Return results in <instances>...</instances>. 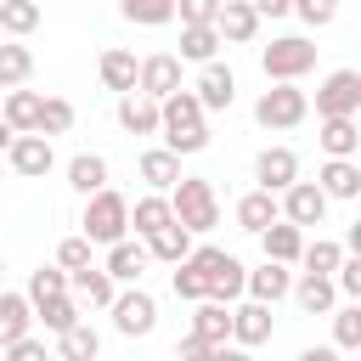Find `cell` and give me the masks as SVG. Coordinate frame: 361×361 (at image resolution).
<instances>
[{
	"mask_svg": "<svg viewBox=\"0 0 361 361\" xmlns=\"http://www.w3.org/2000/svg\"><path fill=\"white\" fill-rule=\"evenodd\" d=\"M158 135H164V147L180 152V158L209 147V113H203V102H197L186 85L158 102Z\"/></svg>",
	"mask_w": 361,
	"mask_h": 361,
	"instance_id": "1",
	"label": "cell"
},
{
	"mask_svg": "<svg viewBox=\"0 0 361 361\" xmlns=\"http://www.w3.org/2000/svg\"><path fill=\"white\" fill-rule=\"evenodd\" d=\"M169 214H175L192 237L214 231V226H220V197H214V180H203V175H180V180L169 186Z\"/></svg>",
	"mask_w": 361,
	"mask_h": 361,
	"instance_id": "2",
	"label": "cell"
},
{
	"mask_svg": "<svg viewBox=\"0 0 361 361\" xmlns=\"http://www.w3.org/2000/svg\"><path fill=\"white\" fill-rule=\"evenodd\" d=\"M186 265L203 276V299H220V305H231V299H243V259L237 254H226V248H214V243H192V254H186Z\"/></svg>",
	"mask_w": 361,
	"mask_h": 361,
	"instance_id": "3",
	"label": "cell"
},
{
	"mask_svg": "<svg viewBox=\"0 0 361 361\" xmlns=\"http://www.w3.org/2000/svg\"><path fill=\"white\" fill-rule=\"evenodd\" d=\"M79 226H85L90 243H118V237H130V197L113 192V186H96V192L85 197Z\"/></svg>",
	"mask_w": 361,
	"mask_h": 361,
	"instance_id": "4",
	"label": "cell"
},
{
	"mask_svg": "<svg viewBox=\"0 0 361 361\" xmlns=\"http://www.w3.org/2000/svg\"><path fill=\"white\" fill-rule=\"evenodd\" d=\"M305 113H310V96L299 90V79H271V90H259V102H254L259 130H293V124H305Z\"/></svg>",
	"mask_w": 361,
	"mask_h": 361,
	"instance_id": "5",
	"label": "cell"
},
{
	"mask_svg": "<svg viewBox=\"0 0 361 361\" xmlns=\"http://www.w3.org/2000/svg\"><path fill=\"white\" fill-rule=\"evenodd\" d=\"M259 68H265V79H305L316 68V45L305 34H276L259 51Z\"/></svg>",
	"mask_w": 361,
	"mask_h": 361,
	"instance_id": "6",
	"label": "cell"
},
{
	"mask_svg": "<svg viewBox=\"0 0 361 361\" xmlns=\"http://www.w3.org/2000/svg\"><path fill=\"white\" fill-rule=\"evenodd\" d=\"M107 316H113V327H118L124 338H147V333L158 327V299H152L147 288H135V282H124V293H113V305H107Z\"/></svg>",
	"mask_w": 361,
	"mask_h": 361,
	"instance_id": "7",
	"label": "cell"
},
{
	"mask_svg": "<svg viewBox=\"0 0 361 361\" xmlns=\"http://www.w3.org/2000/svg\"><path fill=\"white\" fill-rule=\"evenodd\" d=\"M17 175H28V180H39V175H51L56 169V152H51V135H39V130H17L11 135V147L0 152Z\"/></svg>",
	"mask_w": 361,
	"mask_h": 361,
	"instance_id": "8",
	"label": "cell"
},
{
	"mask_svg": "<svg viewBox=\"0 0 361 361\" xmlns=\"http://www.w3.org/2000/svg\"><path fill=\"white\" fill-rule=\"evenodd\" d=\"M327 192L316 186V180H288L282 192H276V209H282V220H293V226H322L327 220Z\"/></svg>",
	"mask_w": 361,
	"mask_h": 361,
	"instance_id": "9",
	"label": "cell"
},
{
	"mask_svg": "<svg viewBox=\"0 0 361 361\" xmlns=\"http://www.w3.org/2000/svg\"><path fill=\"white\" fill-rule=\"evenodd\" d=\"M271 333H276V322H271V305L265 299H231V344L237 350H259V344H271Z\"/></svg>",
	"mask_w": 361,
	"mask_h": 361,
	"instance_id": "10",
	"label": "cell"
},
{
	"mask_svg": "<svg viewBox=\"0 0 361 361\" xmlns=\"http://www.w3.org/2000/svg\"><path fill=\"white\" fill-rule=\"evenodd\" d=\"M192 96L203 102V113H226V107L237 102V73H231L220 56H209V62H197V85H192Z\"/></svg>",
	"mask_w": 361,
	"mask_h": 361,
	"instance_id": "11",
	"label": "cell"
},
{
	"mask_svg": "<svg viewBox=\"0 0 361 361\" xmlns=\"http://www.w3.org/2000/svg\"><path fill=\"white\" fill-rule=\"evenodd\" d=\"M327 113H361V73L355 68H333L316 85V118H327Z\"/></svg>",
	"mask_w": 361,
	"mask_h": 361,
	"instance_id": "12",
	"label": "cell"
},
{
	"mask_svg": "<svg viewBox=\"0 0 361 361\" xmlns=\"http://www.w3.org/2000/svg\"><path fill=\"white\" fill-rule=\"evenodd\" d=\"M135 90L152 96V102H164L169 90H180V56H175V51H152V56H141V62H135Z\"/></svg>",
	"mask_w": 361,
	"mask_h": 361,
	"instance_id": "13",
	"label": "cell"
},
{
	"mask_svg": "<svg viewBox=\"0 0 361 361\" xmlns=\"http://www.w3.org/2000/svg\"><path fill=\"white\" fill-rule=\"evenodd\" d=\"M259 23H265V17H259L248 0H220V11H214V34H220V45H254Z\"/></svg>",
	"mask_w": 361,
	"mask_h": 361,
	"instance_id": "14",
	"label": "cell"
},
{
	"mask_svg": "<svg viewBox=\"0 0 361 361\" xmlns=\"http://www.w3.org/2000/svg\"><path fill=\"white\" fill-rule=\"evenodd\" d=\"M316 141H322L327 158H355L361 152V118L355 113H327L316 124Z\"/></svg>",
	"mask_w": 361,
	"mask_h": 361,
	"instance_id": "15",
	"label": "cell"
},
{
	"mask_svg": "<svg viewBox=\"0 0 361 361\" xmlns=\"http://www.w3.org/2000/svg\"><path fill=\"white\" fill-rule=\"evenodd\" d=\"M254 180H259L265 192H282L288 180H299V152H293V147H259Z\"/></svg>",
	"mask_w": 361,
	"mask_h": 361,
	"instance_id": "16",
	"label": "cell"
},
{
	"mask_svg": "<svg viewBox=\"0 0 361 361\" xmlns=\"http://www.w3.org/2000/svg\"><path fill=\"white\" fill-rule=\"evenodd\" d=\"M147 265H152V254H147V243H141V237H135V243H130V237L107 243V265H102V271H107L118 288H124V282H141V271H147Z\"/></svg>",
	"mask_w": 361,
	"mask_h": 361,
	"instance_id": "17",
	"label": "cell"
},
{
	"mask_svg": "<svg viewBox=\"0 0 361 361\" xmlns=\"http://www.w3.org/2000/svg\"><path fill=\"white\" fill-rule=\"evenodd\" d=\"M288 288H293V271H288L282 259H265V265L243 271V293H248V299H265V305H276V299H288Z\"/></svg>",
	"mask_w": 361,
	"mask_h": 361,
	"instance_id": "18",
	"label": "cell"
},
{
	"mask_svg": "<svg viewBox=\"0 0 361 361\" xmlns=\"http://www.w3.org/2000/svg\"><path fill=\"white\" fill-rule=\"evenodd\" d=\"M68 293H73L79 305H90V310H107L113 293H118V282H113L102 265H79V271H68Z\"/></svg>",
	"mask_w": 361,
	"mask_h": 361,
	"instance_id": "19",
	"label": "cell"
},
{
	"mask_svg": "<svg viewBox=\"0 0 361 361\" xmlns=\"http://www.w3.org/2000/svg\"><path fill=\"white\" fill-rule=\"evenodd\" d=\"M288 293L299 299V310H305V316H327V310L338 305V288H333V276H322V271H299Z\"/></svg>",
	"mask_w": 361,
	"mask_h": 361,
	"instance_id": "20",
	"label": "cell"
},
{
	"mask_svg": "<svg viewBox=\"0 0 361 361\" xmlns=\"http://www.w3.org/2000/svg\"><path fill=\"white\" fill-rule=\"evenodd\" d=\"M118 130L124 135H158V102L141 90H118Z\"/></svg>",
	"mask_w": 361,
	"mask_h": 361,
	"instance_id": "21",
	"label": "cell"
},
{
	"mask_svg": "<svg viewBox=\"0 0 361 361\" xmlns=\"http://www.w3.org/2000/svg\"><path fill=\"white\" fill-rule=\"evenodd\" d=\"M316 186H322L327 197L350 203V197H361V164H355V158H327V164L316 169Z\"/></svg>",
	"mask_w": 361,
	"mask_h": 361,
	"instance_id": "22",
	"label": "cell"
},
{
	"mask_svg": "<svg viewBox=\"0 0 361 361\" xmlns=\"http://www.w3.org/2000/svg\"><path fill=\"white\" fill-rule=\"evenodd\" d=\"M197 310H192V333L203 338V344H214V350H226V338H231V305H220V299H192Z\"/></svg>",
	"mask_w": 361,
	"mask_h": 361,
	"instance_id": "23",
	"label": "cell"
},
{
	"mask_svg": "<svg viewBox=\"0 0 361 361\" xmlns=\"http://www.w3.org/2000/svg\"><path fill=\"white\" fill-rule=\"evenodd\" d=\"M259 248H265V259H282V265H293L299 259V248H305V226H293V220H271L265 231H259Z\"/></svg>",
	"mask_w": 361,
	"mask_h": 361,
	"instance_id": "24",
	"label": "cell"
},
{
	"mask_svg": "<svg viewBox=\"0 0 361 361\" xmlns=\"http://www.w3.org/2000/svg\"><path fill=\"white\" fill-rule=\"evenodd\" d=\"M141 180H147V192H169V186L180 180V152L147 147V152H141Z\"/></svg>",
	"mask_w": 361,
	"mask_h": 361,
	"instance_id": "25",
	"label": "cell"
},
{
	"mask_svg": "<svg viewBox=\"0 0 361 361\" xmlns=\"http://www.w3.org/2000/svg\"><path fill=\"white\" fill-rule=\"evenodd\" d=\"M276 214H282V209H276V192H265V186H254V192H243V197H237V226H243V231H254V237H259Z\"/></svg>",
	"mask_w": 361,
	"mask_h": 361,
	"instance_id": "26",
	"label": "cell"
},
{
	"mask_svg": "<svg viewBox=\"0 0 361 361\" xmlns=\"http://www.w3.org/2000/svg\"><path fill=\"white\" fill-rule=\"evenodd\" d=\"M141 243H147V254H152V259H164V265H175V259H186V254H192V231H186L180 220H169V226L147 231Z\"/></svg>",
	"mask_w": 361,
	"mask_h": 361,
	"instance_id": "27",
	"label": "cell"
},
{
	"mask_svg": "<svg viewBox=\"0 0 361 361\" xmlns=\"http://www.w3.org/2000/svg\"><path fill=\"white\" fill-rule=\"evenodd\" d=\"M180 62H209V56H220V34H214V23H180V51H175Z\"/></svg>",
	"mask_w": 361,
	"mask_h": 361,
	"instance_id": "28",
	"label": "cell"
},
{
	"mask_svg": "<svg viewBox=\"0 0 361 361\" xmlns=\"http://www.w3.org/2000/svg\"><path fill=\"white\" fill-rule=\"evenodd\" d=\"M96 73H102V85H107V90H135V51L107 45V51H102V62H96Z\"/></svg>",
	"mask_w": 361,
	"mask_h": 361,
	"instance_id": "29",
	"label": "cell"
},
{
	"mask_svg": "<svg viewBox=\"0 0 361 361\" xmlns=\"http://www.w3.org/2000/svg\"><path fill=\"white\" fill-rule=\"evenodd\" d=\"M68 186H73L79 197H90L96 186H107V158H102V152H79V158H68Z\"/></svg>",
	"mask_w": 361,
	"mask_h": 361,
	"instance_id": "30",
	"label": "cell"
},
{
	"mask_svg": "<svg viewBox=\"0 0 361 361\" xmlns=\"http://www.w3.org/2000/svg\"><path fill=\"white\" fill-rule=\"evenodd\" d=\"M175 214H169V192H147V197H135L130 203V226H135V237H147V231H158V226H169Z\"/></svg>",
	"mask_w": 361,
	"mask_h": 361,
	"instance_id": "31",
	"label": "cell"
},
{
	"mask_svg": "<svg viewBox=\"0 0 361 361\" xmlns=\"http://www.w3.org/2000/svg\"><path fill=\"white\" fill-rule=\"evenodd\" d=\"M56 350H62L68 361H96V350H102V333H96V327L79 316L73 327H62V333H56Z\"/></svg>",
	"mask_w": 361,
	"mask_h": 361,
	"instance_id": "32",
	"label": "cell"
},
{
	"mask_svg": "<svg viewBox=\"0 0 361 361\" xmlns=\"http://www.w3.org/2000/svg\"><path fill=\"white\" fill-rule=\"evenodd\" d=\"M39 17H45L39 0H0V28H6L11 39H28V34L39 28Z\"/></svg>",
	"mask_w": 361,
	"mask_h": 361,
	"instance_id": "33",
	"label": "cell"
},
{
	"mask_svg": "<svg viewBox=\"0 0 361 361\" xmlns=\"http://www.w3.org/2000/svg\"><path fill=\"white\" fill-rule=\"evenodd\" d=\"M28 79H34V51H28L23 39H6V45H0V90L28 85Z\"/></svg>",
	"mask_w": 361,
	"mask_h": 361,
	"instance_id": "34",
	"label": "cell"
},
{
	"mask_svg": "<svg viewBox=\"0 0 361 361\" xmlns=\"http://www.w3.org/2000/svg\"><path fill=\"white\" fill-rule=\"evenodd\" d=\"M73 118H79V113H73V102H68V96H39L34 130H39V135H68V130H73Z\"/></svg>",
	"mask_w": 361,
	"mask_h": 361,
	"instance_id": "35",
	"label": "cell"
},
{
	"mask_svg": "<svg viewBox=\"0 0 361 361\" xmlns=\"http://www.w3.org/2000/svg\"><path fill=\"white\" fill-rule=\"evenodd\" d=\"M28 322H34V305H28V293H11V288H0V344H6V338H17V333H28Z\"/></svg>",
	"mask_w": 361,
	"mask_h": 361,
	"instance_id": "36",
	"label": "cell"
},
{
	"mask_svg": "<svg viewBox=\"0 0 361 361\" xmlns=\"http://www.w3.org/2000/svg\"><path fill=\"white\" fill-rule=\"evenodd\" d=\"M34 113H39V90L11 85V90H6V102H0V118H6L11 130H34Z\"/></svg>",
	"mask_w": 361,
	"mask_h": 361,
	"instance_id": "37",
	"label": "cell"
},
{
	"mask_svg": "<svg viewBox=\"0 0 361 361\" xmlns=\"http://www.w3.org/2000/svg\"><path fill=\"white\" fill-rule=\"evenodd\" d=\"M333 350H361V299L350 305H333Z\"/></svg>",
	"mask_w": 361,
	"mask_h": 361,
	"instance_id": "38",
	"label": "cell"
},
{
	"mask_svg": "<svg viewBox=\"0 0 361 361\" xmlns=\"http://www.w3.org/2000/svg\"><path fill=\"white\" fill-rule=\"evenodd\" d=\"M34 316L45 322V333H62V327H73V322H79V299H73V293H51V299H39V305H34Z\"/></svg>",
	"mask_w": 361,
	"mask_h": 361,
	"instance_id": "39",
	"label": "cell"
},
{
	"mask_svg": "<svg viewBox=\"0 0 361 361\" xmlns=\"http://www.w3.org/2000/svg\"><path fill=\"white\" fill-rule=\"evenodd\" d=\"M124 23H141V28H164L175 23V0H118Z\"/></svg>",
	"mask_w": 361,
	"mask_h": 361,
	"instance_id": "40",
	"label": "cell"
},
{
	"mask_svg": "<svg viewBox=\"0 0 361 361\" xmlns=\"http://www.w3.org/2000/svg\"><path fill=\"white\" fill-rule=\"evenodd\" d=\"M338 259H344V243H327V237H316V243H305V248H299V259H293V265L333 276V265H338Z\"/></svg>",
	"mask_w": 361,
	"mask_h": 361,
	"instance_id": "41",
	"label": "cell"
},
{
	"mask_svg": "<svg viewBox=\"0 0 361 361\" xmlns=\"http://www.w3.org/2000/svg\"><path fill=\"white\" fill-rule=\"evenodd\" d=\"M51 293H68V271H62V265H39V271L28 276V305H39V299H51Z\"/></svg>",
	"mask_w": 361,
	"mask_h": 361,
	"instance_id": "42",
	"label": "cell"
},
{
	"mask_svg": "<svg viewBox=\"0 0 361 361\" xmlns=\"http://www.w3.org/2000/svg\"><path fill=\"white\" fill-rule=\"evenodd\" d=\"M293 17H299L305 28H327V23L338 17V0H293Z\"/></svg>",
	"mask_w": 361,
	"mask_h": 361,
	"instance_id": "43",
	"label": "cell"
},
{
	"mask_svg": "<svg viewBox=\"0 0 361 361\" xmlns=\"http://www.w3.org/2000/svg\"><path fill=\"white\" fill-rule=\"evenodd\" d=\"M56 265H62V271L90 265V237H85V231H79V237H62V243H56Z\"/></svg>",
	"mask_w": 361,
	"mask_h": 361,
	"instance_id": "44",
	"label": "cell"
},
{
	"mask_svg": "<svg viewBox=\"0 0 361 361\" xmlns=\"http://www.w3.org/2000/svg\"><path fill=\"white\" fill-rule=\"evenodd\" d=\"M169 288H175V299H186V305H192V299H203V276H197L186 259H175V271H169Z\"/></svg>",
	"mask_w": 361,
	"mask_h": 361,
	"instance_id": "45",
	"label": "cell"
},
{
	"mask_svg": "<svg viewBox=\"0 0 361 361\" xmlns=\"http://www.w3.org/2000/svg\"><path fill=\"white\" fill-rule=\"evenodd\" d=\"M214 11H220V0H175L180 23H214Z\"/></svg>",
	"mask_w": 361,
	"mask_h": 361,
	"instance_id": "46",
	"label": "cell"
},
{
	"mask_svg": "<svg viewBox=\"0 0 361 361\" xmlns=\"http://www.w3.org/2000/svg\"><path fill=\"white\" fill-rule=\"evenodd\" d=\"M0 350H6V355H17V361H34V355H45V338H34V333H17V338H6Z\"/></svg>",
	"mask_w": 361,
	"mask_h": 361,
	"instance_id": "47",
	"label": "cell"
},
{
	"mask_svg": "<svg viewBox=\"0 0 361 361\" xmlns=\"http://www.w3.org/2000/svg\"><path fill=\"white\" fill-rule=\"evenodd\" d=\"M175 350H180V355H186V361H214V355H220V350H214V344H203V338H197V333H186V338H180V344H175Z\"/></svg>",
	"mask_w": 361,
	"mask_h": 361,
	"instance_id": "48",
	"label": "cell"
},
{
	"mask_svg": "<svg viewBox=\"0 0 361 361\" xmlns=\"http://www.w3.org/2000/svg\"><path fill=\"white\" fill-rule=\"evenodd\" d=\"M248 6H254L259 17H288V11H293V0H248Z\"/></svg>",
	"mask_w": 361,
	"mask_h": 361,
	"instance_id": "49",
	"label": "cell"
},
{
	"mask_svg": "<svg viewBox=\"0 0 361 361\" xmlns=\"http://www.w3.org/2000/svg\"><path fill=\"white\" fill-rule=\"evenodd\" d=\"M11 135H17V130H11V124H6V118H0V152H6V147H11Z\"/></svg>",
	"mask_w": 361,
	"mask_h": 361,
	"instance_id": "50",
	"label": "cell"
},
{
	"mask_svg": "<svg viewBox=\"0 0 361 361\" xmlns=\"http://www.w3.org/2000/svg\"><path fill=\"white\" fill-rule=\"evenodd\" d=\"M0 288H6V265H0Z\"/></svg>",
	"mask_w": 361,
	"mask_h": 361,
	"instance_id": "51",
	"label": "cell"
},
{
	"mask_svg": "<svg viewBox=\"0 0 361 361\" xmlns=\"http://www.w3.org/2000/svg\"><path fill=\"white\" fill-rule=\"evenodd\" d=\"M39 6H45V0H39Z\"/></svg>",
	"mask_w": 361,
	"mask_h": 361,
	"instance_id": "52",
	"label": "cell"
}]
</instances>
